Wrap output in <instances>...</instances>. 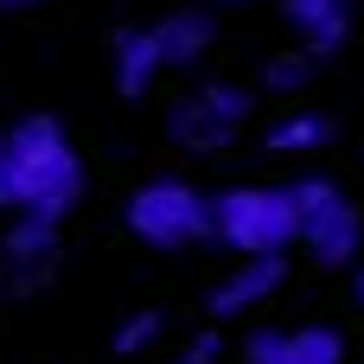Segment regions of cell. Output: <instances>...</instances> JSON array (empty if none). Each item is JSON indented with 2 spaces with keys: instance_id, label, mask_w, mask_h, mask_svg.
I'll return each mask as SVG.
<instances>
[{
  "instance_id": "cell-2",
  "label": "cell",
  "mask_w": 364,
  "mask_h": 364,
  "mask_svg": "<svg viewBox=\"0 0 364 364\" xmlns=\"http://www.w3.org/2000/svg\"><path fill=\"white\" fill-rule=\"evenodd\" d=\"M211 243L237 250V256H288V243H301V218H294V192L288 186H230L211 198Z\"/></svg>"
},
{
  "instance_id": "cell-10",
  "label": "cell",
  "mask_w": 364,
  "mask_h": 364,
  "mask_svg": "<svg viewBox=\"0 0 364 364\" xmlns=\"http://www.w3.org/2000/svg\"><path fill=\"white\" fill-rule=\"evenodd\" d=\"M109 70H115V90L122 96H147L154 77L166 70L160 64V45H154V26H122L109 38Z\"/></svg>"
},
{
  "instance_id": "cell-8",
  "label": "cell",
  "mask_w": 364,
  "mask_h": 364,
  "mask_svg": "<svg viewBox=\"0 0 364 364\" xmlns=\"http://www.w3.org/2000/svg\"><path fill=\"white\" fill-rule=\"evenodd\" d=\"M282 19L301 32V51H314V58H333V51L352 38V19H358V6H352V0H282Z\"/></svg>"
},
{
  "instance_id": "cell-12",
  "label": "cell",
  "mask_w": 364,
  "mask_h": 364,
  "mask_svg": "<svg viewBox=\"0 0 364 364\" xmlns=\"http://www.w3.org/2000/svg\"><path fill=\"white\" fill-rule=\"evenodd\" d=\"M314 64H320L314 51H275V58L262 64V83H269L275 96H294V90L314 83Z\"/></svg>"
},
{
  "instance_id": "cell-4",
  "label": "cell",
  "mask_w": 364,
  "mask_h": 364,
  "mask_svg": "<svg viewBox=\"0 0 364 364\" xmlns=\"http://www.w3.org/2000/svg\"><path fill=\"white\" fill-rule=\"evenodd\" d=\"M288 192H294V218H301V243H307V256L326 262V269H352L358 250H364L358 205H352L326 173H307V179H294Z\"/></svg>"
},
{
  "instance_id": "cell-3",
  "label": "cell",
  "mask_w": 364,
  "mask_h": 364,
  "mask_svg": "<svg viewBox=\"0 0 364 364\" xmlns=\"http://www.w3.org/2000/svg\"><path fill=\"white\" fill-rule=\"evenodd\" d=\"M122 218H128V237H141L147 250H192V243L211 237V198H205L198 186L173 179V173L147 179V186L128 198Z\"/></svg>"
},
{
  "instance_id": "cell-1",
  "label": "cell",
  "mask_w": 364,
  "mask_h": 364,
  "mask_svg": "<svg viewBox=\"0 0 364 364\" xmlns=\"http://www.w3.org/2000/svg\"><path fill=\"white\" fill-rule=\"evenodd\" d=\"M6 160H13V211L26 218H64L83 198V160L64 134L58 115H26L6 128Z\"/></svg>"
},
{
  "instance_id": "cell-14",
  "label": "cell",
  "mask_w": 364,
  "mask_h": 364,
  "mask_svg": "<svg viewBox=\"0 0 364 364\" xmlns=\"http://www.w3.org/2000/svg\"><path fill=\"white\" fill-rule=\"evenodd\" d=\"M179 364H224V333H192L186 346H179Z\"/></svg>"
},
{
  "instance_id": "cell-16",
  "label": "cell",
  "mask_w": 364,
  "mask_h": 364,
  "mask_svg": "<svg viewBox=\"0 0 364 364\" xmlns=\"http://www.w3.org/2000/svg\"><path fill=\"white\" fill-rule=\"evenodd\" d=\"M26 6H45V0H0V13H26Z\"/></svg>"
},
{
  "instance_id": "cell-11",
  "label": "cell",
  "mask_w": 364,
  "mask_h": 364,
  "mask_svg": "<svg viewBox=\"0 0 364 364\" xmlns=\"http://www.w3.org/2000/svg\"><path fill=\"white\" fill-rule=\"evenodd\" d=\"M333 134H339V122L326 109H294V115L269 122V147L275 154H320V147H333Z\"/></svg>"
},
{
  "instance_id": "cell-9",
  "label": "cell",
  "mask_w": 364,
  "mask_h": 364,
  "mask_svg": "<svg viewBox=\"0 0 364 364\" xmlns=\"http://www.w3.org/2000/svg\"><path fill=\"white\" fill-rule=\"evenodd\" d=\"M154 45H160V64L166 70H192L211 45H218V19L205 6H179L166 19H154Z\"/></svg>"
},
{
  "instance_id": "cell-13",
  "label": "cell",
  "mask_w": 364,
  "mask_h": 364,
  "mask_svg": "<svg viewBox=\"0 0 364 364\" xmlns=\"http://www.w3.org/2000/svg\"><path fill=\"white\" fill-rule=\"evenodd\" d=\"M160 333H166V314H154V307H141V314H128V320L115 326V339H109V346H115L122 358H141V352H147V346H154Z\"/></svg>"
},
{
  "instance_id": "cell-15",
  "label": "cell",
  "mask_w": 364,
  "mask_h": 364,
  "mask_svg": "<svg viewBox=\"0 0 364 364\" xmlns=\"http://www.w3.org/2000/svg\"><path fill=\"white\" fill-rule=\"evenodd\" d=\"M0 211H13V160H6V134H0Z\"/></svg>"
},
{
  "instance_id": "cell-17",
  "label": "cell",
  "mask_w": 364,
  "mask_h": 364,
  "mask_svg": "<svg viewBox=\"0 0 364 364\" xmlns=\"http://www.w3.org/2000/svg\"><path fill=\"white\" fill-rule=\"evenodd\" d=\"M358 307H364V262H358Z\"/></svg>"
},
{
  "instance_id": "cell-18",
  "label": "cell",
  "mask_w": 364,
  "mask_h": 364,
  "mask_svg": "<svg viewBox=\"0 0 364 364\" xmlns=\"http://www.w3.org/2000/svg\"><path fill=\"white\" fill-rule=\"evenodd\" d=\"M218 6H250V0H218Z\"/></svg>"
},
{
  "instance_id": "cell-6",
  "label": "cell",
  "mask_w": 364,
  "mask_h": 364,
  "mask_svg": "<svg viewBox=\"0 0 364 364\" xmlns=\"http://www.w3.org/2000/svg\"><path fill=\"white\" fill-rule=\"evenodd\" d=\"M243 364H346L339 326H262L243 339Z\"/></svg>"
},
{
  "instance_id": "cell-5",
  "label": "cell",
  "mask_w": 364,
  "mask_h": 364,
  "mask_svg": "<svg viewBox=\"0 0 364 364\" xmlns=\"http://www.w3.org/2000/svg\"><path fill=\"white\" fill-rule=\"evenodd\" d=\"M250 109H256V96H250L243 83H198V90H186V96L166 109V134H173L186 154H224V147L243 134Z\"/></svg>"
},
{
  "instance_id": "cell-7",
  "label": "cell",
  "mask_w": 364,
  "mask_h": 364,
  "mask_svg": "<svg viewBox=\"0 0 364 364\" xmlns=\"http://www.w3.org/2000/svg\"><path fill=\"white\" fill-rule=\"evenodd\" d=\"M275 288H288V256H243V262L211 288V314H218V320H237V314L262 307Z\"/></svg>"
}]
</instances>
